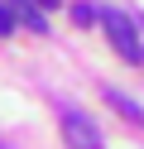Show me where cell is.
<instances>
[{
  "label": "cell",
  "mask_w": 144,
  "mask_h": 149,
  "mask_svg": "<svg viewBox=\"0 0 144 149\" xmlns=\"http://www.w3.org/2000/svg\"><path fill=\"white\" fill-rule=\"evenodd\" d=\"M63 139H67V149H101V135L82 111H63Z\"/></svg>",
  "instance_id": "obj_1"
},
{
  "label": "cell",
  "mask_w": 144,
  "mask_h": 149,
  "mask_svg": "<svg viewBox=\"0 0 144 149\" xmlns=\"http://www.w3.org/2000/svg\"><path fill=\"white\" fill-rule=\"evenodd\" d=\"M101 24H106V39L115 43V53L120 58H139V39H134V24L125 19V15H101Z\"/></svg>",
  "instance_id": "obj_2"
},
{
  "label": "cell",
  "mask_w": 144,
  "mask_h": 149,
  "mask_svg": "<svg viewBox=\"0 0 144 149\" xmlns=\"http://www.w3.org/2000/svg\"><path fill=\"white\" fill-rule=\"evenodd\" d=\"M106 101H111V106H115V111H120V116H125V120H134V125H144V111H139V106H134V101H130V96H125V91H111V87H106Z\"/></svg>",
  "instance_id": "obj_3"
},
{
  "label": "cell",
  "mask_w": 144,
  "mask_h": 149,
  "mask_svg": "<svg viewBox=\"0 0 144 149\" xmlns=\"http://www.w3.org/2000/svg\"><path fill=\"white\" fill-rule=\"evenodd\" d=\"M24 29H34V34H48V24H43V15H38L34 5H24Z\"/></svg>",
  "instance_id": "obj_4"
},
{
  "label": "cell",
  "mask_w": 144,
  "mask_h": 149,
  "mask_svg": "<svg viewBox=\"0 0 144 149\" xmlns=\"http://www.w3.org/2000/svg\"><path fill=\"white\" fill-rule=\"evenodd\" d=\"M5 34H15V15H10L5 5H0V39H5Z\"/></svg>",
  "instance_id": "obj_5"
},
{
  "label": "cell",
  "mask_w": 144,
  "mask_h": 149,
  "mask_svg": "<svg viewBox=\"0 0 144 149\" xmlns=\"http://www.w3.org/2000/svg\"><path fill=\"white\" fill-rule=\"evenodd\" d=\"M72 19H77V24H91V19H96V10H91V5H77Z\"/></svg>",
  "instance_id": "obj_6"
},
{
  "label": "cell",
  "mask_w": 144,
  "mask_h": 149,
  "mask_svg": "<svg viewBox=\"0 0 144 149\" xmlns=\"http://www.w3.org/2000/svg\"><path fill=\"white\" fill-rule=\"evenodd\" d=\"M38 5H58V0H38Z\"/></svg>",
  "instance_id": "obj_7"
}]
</instances>
